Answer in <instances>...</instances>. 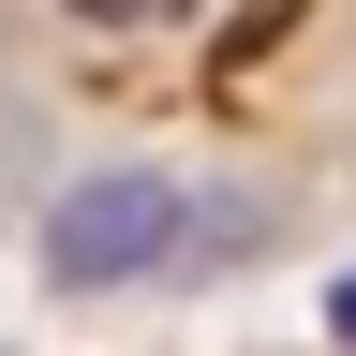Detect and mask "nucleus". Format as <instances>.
I'll return each mask as SVG.
<instances>
[{
	"label": "nucleus",
	"mask_w": 356,
	"mask_h": 356,
	"mask_svg": "<svg viewBox=\"0 0 356 356\" xmlns=\"http://www.w3.org/2000/svg\"><path fill=\"white\" fill-rule=\"evenodd\" d=\"M149 267H178V178L104 163V178H74V193L44 208V282L60 297H119V282H149Z\"/></svg>",
	"instance_id": "1"
},
{
	"label": "nucleus",
	"mask_w": 356,
	"mask_h": 356,
	"mask_svg": "<svg viewBox=\"0 0 356 356\" xmlns=\"http://www.w3.org/2000/svg\"><path fill=\"white\" fill-rule=\"evenodd\" d=\"M327 341H356V267H341V282H327Z\"/></svg>",
	"instance_id": "3"
},
{
	"label": "nucleus",
	"mask_w": 356,
	"mask_h": 356,
	"mask_svg": "<svg viewBox=\"0 0 356 356\" xmlns=\"http://www.w3.org/2000/svg\"><path fill=\"white\" fill-rule=\"evenodd\" d=\"M89 30H149V15H178V0H74Z\"/></svg>",
	"instance_id": "2"
}]
</instances>
